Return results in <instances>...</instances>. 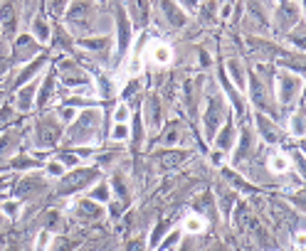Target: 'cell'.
<instances>
[{
    "instance_id": "17",
    "label": "cell",
    "mask_w": 306,
    "mask_h": 251,
    "mask_svg": "<svg viewBox=\"0 0 306 251\" xmlns=\"http://www.w3.org/2000/svg\"><path fill=\"white\" fill-rule=\"evenodd\" d=\"M289 167H291V160H289V155H284V153H274V155L269 158V170H272V172L281 175V172H286Z\"/></svg>"
},
{
    "instance_id": "36",
    "label": "cell",
    "mask_w": 306,
    "mask_h": 251,
    "mask_svg": "<svg viewBox=\"0 0 306 251\" xmlns=\"http://www.w3.org/2000/svg\"><path fill=\"white\" fill-rule=\"evenodd\" d=\"M47 172H50V175H62L64 167H62V163H50V165H47Z\"/></svg>"
},
{
    "instance_id": "19",
    "label": "cell",
    "mask_w": 306,
    "mask_h": 251,
    "mask_svg": "<svg viewBox=\"0 0 306 251\" xmlns=\"http://www.w3.org/2000/svg\"><path fill=\"white\" fill-rule=\"evenodd\" d=\"M227 74L232 77V82H235V86H237V89H245V74H242V69H240V62H237V59H227Z\"/></svg>"
},
{
    "instance_id": "3",
    "label": "cell",
    "mask_w": 306,
    "mask_h": 251,
    "mask_svg": "<svg viewBox=\"0 0 306 251\" xmlns=\"http://www.w3.org/2000/svg\"><path fill=\"white\" fill-rule=\"evenodd\" d=\"M222 113H225L222 99H220V96H210L208 111H205V118H203V126H205V136H208V138H215V136H217V126H220Z\"/></svg>"
},
{
    "instance_id": "10",
    "label": "cell",
    "mask_w": 306,
    "mask_h": 251,
    "mask_svg": "<svg viewBox=\"0 0 306 251\" xmlns=\"http://www.w3.org/2000/svg\"><path fill=\"white\" fill-rule=\"evenodd\" d=\"M15 25H18V15H15V5L10 0H5L0 5V28H3L5 35H13L15 32Z\"/></svg>"
},
{
    "instance_id": "28",
    "label": "cell",
    "mask_w": 306,
    "mask_h": 251,
    "mask_svg": "<svg viewBox=\"0 0 306 251\" xmlns=\"http://www.w3.org/2000/svg\"><path fill=\"white\" fill-rule=\"evenodd\" d=\"M67 8V0H50V13L52 15H62Z\"/></svg>"
},
{
    "instance_id": "4",
    "label": "cell",
    "mask_w": 306,
    "mask_h": 251,
    "mask_svg": "<svg viewBox=\"0 0 306 251\" xmlns=\"http://www.w3.org/2000/svg\"><path fill=\"white\" fill-rule=\"evenodd\" d=\"M301 91V79L294 77V74H279L276 79V96H279V104H291L294 96Z\"/></svg>"
},
{
    "instance_id": "24",
    "label": "cell",
    "mask_w": 306,
    "mask_h": 251,
    "mask_svg": "<svg viewBox=\"0 0 306 251\" xmlns=\"http://www.w3.org/2000/svg\"><path fill=\"white\" fill-rule=\"evenodd\" d=\"M126 138H131V128L126 123H116L111 128V140H126Z\"/></svg>"
},
{
    "instance_id": "5",
    "label": "cell",
    "mask_w": 306,
    "mask_h": 251,
    "mask_svg": "<svg viewBox=\"0 0 306 251\" xmlns=\"http://www.w3.org/2000/svg\"><path fill=\"white\" fill-rule=\"evenodd\" d=\"M96 177V170L92 167H77L72 175L64 177V185H62V192H77L87 185H92V180Z\"/></svg>"
},
{
    "instance_id": "22",
    "label": "cell",
    "mask_w": 306,
    "mask_h": 251,
    "mask_svg": "<svg viewBox=\"0 0 306 251\" xmlns=\"http://www.w3.org/2000/svg\"><path fill=\"white\" fill-rule=\"evenodd\" d=\"M32 32H35V37H37L40 42H47V40L52 37V32H50V28H47V23H45L42 18H37V20L32 23Z\"/></svg>"
},
{
    "instance_id": "38",
    "label": "cell",
    "mask_w": 306,
    "mask_h": 251,
    "mask_svg": "<svg viewBox=\"0 0 306 251\" xmlns=\"http://www.w3.org/2000/svg\"><path fill=\"white\" fill-rule=\"evenodd\" d=\"M181 5H183L185 10H195V8L200 5V0H181Z\"/></svg>"
},
{
    "instance_id": "14",
    "label": "cell",
    "mask_w": 306,
    "mask_h": 251,
    "mask_svg": "<svg viewBox=\"0 0 306 251\" xmlns=\"http://www.w3.org/2000/svg\"><path fill=\"white\" fill-rule=\"evenodd\" d=\"M235 138H237V131H235L232 123H227V126H222L220 136H215V145H217L222 153H230V150L235 148Z\"/></svg>"
},
{
    "instance_id": "16",
    "label": "cell",
    "mask_w": 306,
    "mask_h": 251,
    "mask_svg": "<svg viewBox=\"0 0 306 251\" xmlns=\"http://www.w3.org/2000/svg\"><path fill=\"white\" fill-rule=\"evenodd\" d=\"M151 59H153V64L166 67V64H171L173 52H171V47H168V45H156V47L151 50Z\"/></svg>"
},
{
    "instance_id": "40",
    "label": "cell",
    "mask_w": 306,
    "mask_h": 251,
    "mask_svg": "<svg viewBox=\"0 0 306 251\" xmlns=\"http://www.w3.org/2000/svg\"><path fill=\"white\" fill-rule=\"evenodd\" d=\"M10 113H13L10 109H0V126H3V123H5L8 118H10Z\"/></svg>"
},
{
    "instance_id": "39",
    "label": "cell",
    "mask_w": 306,
    "mask_h": 251,
    "mask_svg": "<svg viewBox=\"0 0 306 251\" xmlns=\"http://www.w3.org/2000/svg\"><path fill=\"white\" fill-rule=\"evenodd\" d=\"M128 251H143V241H141V239L128 241Z\"/></svg>"
},
{
    "instance_id": "6",
    "label": "cell",
    "mask_w": 306,
    "mask_h": 251,
    "mask_svg": "<svg viewBox=\"0 0 306 251\" xmlns=\"http://www.w3.org/2000/svg\"><path fill=\"white\" fill-rule=\"evenodd\" d=\"M128 15H131V25L136 30L146 28L148 15H151V0H128Z\"/></svg>"
},
{
    "instance_id": "41",
    "label": "cell",
    "mask_w": 306,
    "mask_h": 251,
    "mask_svg": "<svg viewBox=\"0 0 306 251\" xmlns=\"http://www.w3.org/2000/svg\"><path fill=\"white\" fill-rule=\"evenodd\" d=\"M0 99H3V96H0Z\"/></svg>"
},
{
    "instance_id": "31",
    "label": "cell",
    "mask_w": 306,
    "mask_h": 251,
    "mask_svg": "<svg viewBox=\"0 0 306 251\" xmlns=\"http://www.w3.org/2000/svg\"><path fill=\"white\" fill-rule=\"evenodd\" d=\"M47 241H50V231L45 229V231H40V236H37V251H47Z\"/></svg>"
},
{
    "instance_id": "11",
    "label": "cell",
    "mask_w": 306,
    "mask_h": 251,
    "mask_svg": "<svg viewBox=\"0 0 306 251\" xmlns=\"http://www.w3.org/2000/svg\"><path fill=\"white\" fill-rule=\"evenodd\" d=\"M62 82L67 84V86H77V84H82V86H89V77L79 69V67H74V64H62Z\"/></svg>"
},
{
    "instance_id": "34",
    "label": "cell",
    "mask_w": 306,
    "mask_h": 251,
    "mask_svg": "<svg viewBox=\"0 0 306 251\" xmlns=\"http://www.w3.org/2000/svg\"><path fill=\"white\" fill-rule=\"evenodd\" d=\"M232 202H235V197H232V195H225V197H222V204H220V207H222V212H225V214H230Z\"/></svg>"
},
{
    "instance_id": "27",
    "label": "cell",
    "mask_w": 306,
    "mask_h": 251,
    "mask_svg": "<svg viewBox=\"0 0 306 251\" xmlns=\"http://www.w3.org/2000/svg\"><path fill=\"white\" fill-rule=\"evenodd\" d=\"M89 199H101V202H106V199H109V187H106V185H99L94 192H89Z\"/></svg>"
},
{
    "instance_id": "9",
    "label": "cell",
    "mask_w": 306,
    "mask_h": 251,
    "mask_svg": "<svg viewBox=\"0 0 306 251\" xmlns=\"http://www.w3.org/2000/svg\"><path fill=\"white\" fill-rule=\"evenodd\" d=\"M296 20H299V5H296V3H284V5L279 8L276 28H279V30H291Z\"/></svg>"
},
{
    "instance_id": "13",
    "label": "cell",
    "mask_w": 306,
    "mask_h": 251,
    "mask_svg": "<svg viewBox=\"0 0 306 251\" xmlns=\"http://www.w3.org/2000/svg\"><path fill=\"white\" fill-rule=\"evenodd\" d=\"M77 212H79V217L87 219V222H99V219L104 217L101 204H96L94 199H82V202L77 204Z\"/></svg>"
},
{
    "instance_id": "7",
    "label": "cell",
    "mask_w": 306,
    "mask_h": 251,
    "mask_svg": "<svg viewBox=\"0 0 306 251\" xmlns=\"http://www.w3.org/2000/svg\"><path fill=\"white\" fill-rule=\"evenodd\" d=\"M116 25H119V52H126L128 50V42H131V20L126 15L123 8L116 10Z\"/></svg>"
},
{
    "instance_id": "20",
    "label": "cell",
    "mask_w": 306,
    "mask_h": 251,
    "mask_svg": "<svg viewBox=\"0 0 306 251\" xmlns=\"http://www.w3.org/2000/svg\"><path fill=\"white\" fill-rule=\"evenodd\" d=\"M50 96H55V77H52V74L45 79L42 91H40V96H37V104H40V106H45V104L50 101Z\"/></svg>"
},
{
    "instance_id": "2",
    "label": "cell",
    "mask_w": 306,
    "mask_h": 251,
    "mask_svg": "<svg viewBox=\"0 0 306 251\" xmlns=\"http://www.w3.org/2000/svg\"><path fill=\"white\" fill-rule=\"evenodd\" d=\"M62 136V126L57 118H42L35 128V140L40 148H47V145H55Z\"/></svg>"
},
{
    "instance_id": "32",
    "label": "cell",
    "mask_w": 306,
    "mask_h": 251,
    "mask_svg": "<svg viewBox=\"0 0 306 251\" xmlns=\"http://www.w3.org/2000/svg\"><path fill=\"white\" fill-rule=\"evenodd\" d=\"M3 209H5V214H8V217H18L20 204H18V202H5V204H3Z\"/></svg>"
},
{
    "instance_id": "23",
    "label": "cell",
    "mask_w": 306,
    "mask_h": 251,
    "mask_svg": "<svg viewBox=\"0 0 306 251\" xmlns=\"http://www.w3.org/2000/svg\"><path fill=\"white\" fill-rule=\"evenodd\" d=\"M40 67H42V59H37V62H30V64H28V69H25V72L18 77V86L28 84V82H30V79H32V77L40 72Z\"/></svg>"
},
{
    "instance_id": "18",
    "label": "cell",
    "mask_w": 306,
    "mask_h": 251,
    "mask_svg": "<svg viewBox=\"0 0 306 251\" xmlns=\"http://www.w3.org/2000/svg\"><path fill=\"white\" fill-rule=\"evenodd\" d=\"M257 123H259V131H262V136H264V140H269V143H274L279 136H276V128H274V123L267 118V116H262V113H257Z\"/></svg>"
},
{
    "instance_id": "30",
    "label": "cell",
    "mask_w": 306,
    "mask_h": 251,
    "mask_svg": "<svg viewBox=\"0 0 306 251\" xmlns=\"http://www.w3.org/2000/svg\"><path fill=\"white\" fill-rule=\"evenodd\" d=\"M185 158V153H166L163 155V165H171V163H181Z\"/></svg>"
},
{
    "instance_id": "29",
    "label": "cell",
    "mask_w": 306,
    "mask_h": 251,
    "mask_svg": "<svg viewBox=\"0 0 306 251\" xmlns=\"http://www.w3.org/2000/svg\"><path fill=\"white\" fill-rule=\"evenodd\" d=\"M128 113H131V109H128V106H119V109H116V113H114V118H116V123H126V118H128Z\"/></svg>"
},
{
    "instance_id": "12",
    "label": "cell",
    "mask_w": 306,
    "mask_h": 251,
    "mask_svg": "<svg viewBox=\"0 0 306 251\" xmlns=\"http://www.w3.org/2000/svg\"><path fill=\"white\" fill-rule=\"evenodd\" d=\"M161 10H163L166 20L171 23V28H183V25H185V15H183L181 5L173 3V0H163V3H161Z\"/></svg>"
},
{
    "instance_id": "35",
    "label": "cell",
    "mask_w": 306,
    "mask_h": 251,
    "mask_svg": "<svg viewBox=\"0 0 306 251\" xmlns=\"http://www.w3.org/2000/svg\"><path fill=\"white\" fill-rule=\"evenodd\" d=\"M301 118H304V109H299L294 116V133H301Z\"/></svg>"
},
{
    "instance_id": "8",
    "label": "cell",
    "mask_w": 306,
    "mask_h": 251,
    "mask_svg": "<svg viewBox=\"0 0 306 251\" xmlns=\"http://www.w3.org/2000/svg\"><path fill=\"white\" fill-rule=\"evenodd\" d=\"M35 96H37V82H28V84H23V86L18 89V94H15V106H18L20 111H30Z\"/></svg>"
},
{
    "instance_id": "33",
    "label": "cell",
    "mask_w": 306,
    "mask_h": 251,
    "mask_svg": "<svg viewBox=\"0 0 306 251\" xmlns=\"http://www.w3.org/2000/svg\"><path fill=\"white\" fill-rule=\"evenodd\" d=\"M166 231V222H161L158 226H156V231H153V236H151V246H156V241L161 239V234Z\"/></svg>"
},
{
    "instance_id": "25",
    "label": "cell",
    "mask_w": 306,
    "mask_h": 251,
    "mask_svg": "<svg viewBox=\"0 0 306 251\" xmlns=\"http://www.w3.org/2000/svg\"><path fill=\"white\" fill-rule=\"evenodd\" d=\"M198 8H200V15H203L205 23L215 20V13H217V10H215V8H217V5H215V0H208V3H203V5H198Z\"/></svg>"
},
{
    "instance_id": "1",
    "label": "cell",
    "mask_w": 306,
    "mask_h": 251,
    "mask_svg": "<svg viewBox=\"0 0 306 251\" xmlns=\"http://www.w3.org/2000/svg\"><path fill=\"white\" fill-rule=\"evenodd\" d=\"M96 126H99V113L96 111H84L77 118V123L69 128L67 140L69 143H89L94 138V133H96Z\"/></svg>"
},
{
    "instance_id": "37",
    "label": "cell",
    "mask_w": 306,
    "mask_h": 251,
    "mask_svg": "<svg viewBox=\"0 0 306 251\" xmlns=\"http://www.w3.org/2000/svg\"><path fill=\"white\" fill-rule=\"evenodd\" d=\"M62 163H64V167H74L79 163V158L77 155H62Z\"/></svg>"
},
{
    "instance_id": "15",
    "label": "cell",
    "mask_w": 306,
    "mask_h": 251,
    "mask_svg": "<svg viewBox=\"0 0 306 251\" xmlns=\"http://www.w3.org/2000/svg\"><path fill=\"white\" fill-rule=\"evenodd\" d=\"M146 121H148V128H158L161 123V104L156 96H151L146 104Z\"/></svg>"
},
{
    "instance_id": "26",
    "label": "cell",
    "mask_w": 306,
    "mask_h": 251,
    "mask_svg": "<svg viewBox=\"0 0 306 251\" xmlns=\"http://www.w3.org/2000/svg\"><path fill=\"white\" fill-rule=\"evenodd\" d=\"M82 45H84L87 50H94V52H99V50L109 47V37H94V40H82Z\"/></svg>"
},
{
    "instance_id": "21",
    "label": "cell",
    "mask_w": 306,
    "mask_h": 251,
    "mask_svg": "<svg viewBox=\"0 0 306 251\" xmlns=\"http://www.w3.org/2000/svg\"><path fill=\"white\" fill-rule=\"evenodd\" d=\"M183 229H185L188 234H200V231L205 229V222H203L198 214H190V217H185V222H183Z\"/></svg>"
}]
</instances>
